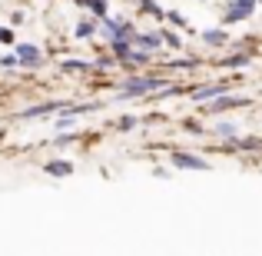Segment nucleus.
I'll return each mask as SVG.
<instances>
[{
    "label": "nucleus",
    "mask_w": 262,
    "mask_h": 256,
    "mask_svg": "<svg viewBox=\"0 0 262 256\" xmlns=\"http://www.w3.org/2000/svg\"><path fill=\"white\" fill-rule=\"evenodd\" d=\"M149 90H163V80L156 77H136V80H126L120 87V96H136V93H149Z\"/></svg>",
    "instance_id": "1"
},
{
    "label": "nucleus",
    "mask_w": 262,
    "mask_h": 256,
    "mask_svg": "<svg viewBox=\"0 0 262 256\" xmlns=\"http://www.w3.org/2000/svg\"><path fill=\"white\" fill-rule=\"evenodd\" d=\"M13 57H17V64H27V67H40L43 64V53H40L33 44H17L13 47Z\"/></svg>",
    "instance_id": "2"
},
{
    "label": "nucleus",
    "mask_w": 262,
    "mask_h": 256,
    "mask_svg": "<svg viewBox=\"0 0 262 256\" xmlns=\"http://www.w3.org/2000/svg\"><path fill=\"white\" fill-rule=\"evenodd\" d=\"M252 7H256V0H236V4L226 10V24H239V20H246L252 13Z\"/></svg>",
    "instance_id": "3"
},
{
    "label": "nucleus",
    "mask_w": 262,
    "mask_h": 256,
    "mask_svg": "<svg viewBox=\"0 0 262 256\" xmlns=\"http://www.w3.org/2000/svg\"><path fill=\"white\" fill-rule=\"evenodd\" d=\"M173 167H179V170H206V160H199V156H192V153H173Z\"/></svg>",
    "instance_id": "4"
},
{
    "label": "nucleus",
    "mask_w": 262,
    "mask_h": 256,
    "mask_svg": "<svg viewBox=\"0 0 262 256\" xmlns=\"http://www.w3.org/2000/svg\"><path fill=\"white\" fill-rule=\"evenodd\" d=\"M243 103H246L243 96H226V93H223L216 103H209V113H219V110H232V107H243Z\"/></svg>",
    "instance_id": "5"
},
{
    "label": "nucleus",
    "mask_w": 262,
    "mask_h": 256,
    "mask_svg": "<svg viewBox=\"0 0 262 256\" xmlns=\"http://www.w3.org/2000/svg\"><path fill=\"white\" fill-rule=\"evenodd\" d=\"M53 110H60V103H37V107H30V110H24V120H30V116H47V113H53Z\"/></svg>",
    "instance_id": "6"
},
{
    "label": "nucleus",
    "mask_w": 262,
    "mask_h": 256,
    "mask_svg": "<svg viewBox=\"0 0 262 256\" xmlns=\"http://www.w3.org/2000/svg\"><path fill=\"white\" fill-rule=\"evenodd\" d=\"M47 173H50V176H67V173H73V167L63 163V160H53V163H47Z\"/></svg>",
    "instance_id": "7"
},
{
    "label": "nucleus",
    "mask_w": 262,
    "mask_h": 256,
    "mask_svg": "<svg viewBox=\"0 0 262 256\" xmlns=\"http://www.w3.org/2000/svg\"><path fill=\"white\" fill-rule=\"evenodd\" d=\"M223 93V87H199L192 90V100H209V96H219Z\"/></svg>",
    "instance_id": "8"
},
{
    "label": "nucleus",
    "mask_w": 262,
    "mask_h": 256,
    "mask_svg": "<svg viewBox=\"0 0 262 256\" xmlns=\"http://www.w3.org/2000/svg\"><path fill=\"white\" fill-rule=\"evenodd\" d=\"M236 123H219V127H216V133L219 136H223V140H236Z\"/></svg>",
    "instance_id": "9"
},
{
    "label": "nucleus",
    "mask_w": 262,
    "mask_h": 256,
    "mask_svg": "<svg viewBox=\"0 0 262 256\" xmlns=\"http://www.w3.org/2000/svg\"><path fill=\"white\" fill-rule=\"evenodd\" d=\"M203 40H206V44H212V47H219V44H226V33L223 30H206Z\"/></svg>",
    "instance_id": "10"
},
{
    "label": "nucleus",
    "mask_w": 262,
    "mask_h": 256,
    "mask_svg": "<svg viewBox=\"0 0 262 256\" xmlns=\"http://www.w3.org/2000/svg\"><path fill=\"white\" fill-rule=\"evenodd\" d=\"M93 30H96L93 20H80V24H77V37H90Z\"/></svg>",
    "instance_id": "11"
},
{
    "label": "nucleus",
    "mask_w": 262,
    "mask_h": 256,
    "mask_svg": "<svg viewBox=\"0 0 262 256\" xmlns=\"http://www.w3.org/2000/svg\"><path fill=\"white\" fill-rule=\"evenodd\" d=\"M63 70H67V73H86L90 67H86V64H80V60H67V64H63Z\"/></svg>",
    "instance_id": "12"
},
{
    "label": "nucleus",
    "mask_w": 262,
    "mask_h": 256,
    "mask_svg": "<svg viewBox=\"0 0 262 256\" xmlns=\"http://www.w3.org/2000/svg\"><path fill=\"white\" fill-rule=\"evenodd\" d=\"M86 7H90V10L96 13V17H106V0H90Z\"/></svg>",
    "instance_id": "13"
},
{
    "label": "nucleus",
    "mask_w": 262,
    "mask_h": 256,
    "mask_svg": "<svg viewBox=\"0 0 262 256\" xmlns=\"http://www.w3.org/2000/svg\"><path fill=\"white\" fill-rule=\"evenodd\" d=\"M243 64H249V53H236V57L226 60V67H243Z\"/></svg>",
    "instance_id": "14"
},
{
    "label": "nucleus",
    "mask_w": 262,
    "mask_h": 256,
    "mask_svg": "<svg viewBox=\"0 0 262 256\" xmlns=\"http://www.w3.org/2000/svg\"><path fill=\"white\" fill-rule=\"evenodd\" d=\"M143 10H149V13H153V17H166V13H163L160 7L153 4V0H143Z\"/></svg>",
    "instance_id": "15"
},
{
    "label": "nucleus",
    "mask_w": 262,
    "mask_h": 256,
    "mask_svg": "<svg viewBox=\"0 0 262 256\" xmlns=\"http://www.w3.org/2000/svg\"><path fill=\"white\" fill-rule=\"evenodd\" d=\"M236 147H246V150H256L259 147V136H246L243 143H236Z\"/></svg>",
    "instance_id": "16"
},
{
    "label": "nucleus",
    "mask_w": 262,
    "mask_h": 256,
    "mask_svg": "<svg viewBox=\"0 0 262 256\" xmlns=\"http://www.w3.org/2000/svg\"><path fill=\"white\" fill-rule=\"evenodd\" d=\"M136 127V116H123L120 120V130H133Z\"/></svg>",
    "instance_id": "17"
},
{
    "label": "nucleus",
    "mask_w": 262,
    "mask_h": 256,
    "mask_svg": "<svg viewBox=\"0 0 262 256\" xmlns=\"http://www.w3.org/2000/svg\"><path fill=\"white\" fill-rule=\"evenodd\" d=\"M0 67H17V57H13V53L10 57H0Z\"/></svg>",
    "instance_id": "18"
},
{
    "label": "nucleus",
    "mask_w": 262,
    "mask_h": 256,
    "mask_svg": "<svg viewBox=\"0 0 262 256\" xmlns=\"http://www.w3.org/2000/svg\"><path fill=\"white\" fill-rule=\"evenodd\" d=\"M0 44H13V33L10 30H0Z\"/></svg>",
    "instance_id": "19"
},
{
    "label": "nucleus",
    "mask_w": 262,
    "mask_h": 256,
    "mask_svg": "<svg viewBox=\"0 0 262 256\" xmlns=\"http://www.w3.org/2000/svg\"><path fill=\"white\" fill-rule=\"evenodd\" d=\"M77 4H80V7H86V4H90V0H77Z\"/></svg>",
    "instance_id": "20"
}]
</instances>
